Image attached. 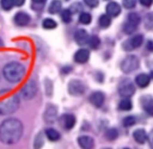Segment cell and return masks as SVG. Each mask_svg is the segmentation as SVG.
<instances>
[{
	"label": "cell",
	"instance_id": "obj_33",
	"mask_svg": "<svg viewBox=\"0 0 153 149\" xmlns=\"http://www.w3.org/2000/svg\"><path fill=\"white\" fill-rule=\"evenodd\" d=\"M0 3H1V7H2L3 10H10L13 7V2H12V0H1L0 1Z\"/></svg>",
	"mask_w": 153,
	"mask_h": 149
},
{
	"label": "cell",
	"instance_id": "obj_11",
	"mask_svg": "<svg viewBox=\"0 0 153 149\" xmlns=\"http://www.w3.org/2000/svg\"><path fill=\"white\" fill-rule=\"evenodd\" d=\"M56 115H58V110L56 107H54L53 105L48 106V108L46 109L44 115V119L47 123H53L56 119Z\"/></svg>",
	"mask_w": 153,
	"mask_h": 149
},
{
	"label": "cell",
	"instance_id": "obj_37",
	"mask_svg": "<svg viewBox=\"0 0 153 149\" xmlns=\"http://www.w3.org/2000/svg\"><path fill=\"white\" fill-rule=\"evenodd\" d=\"M12 2H13V6L21 7V6H23L24 4L25 0H12Z\"/></svg>",
	"mask_w": 153,
	"mask_h": 149
},
{
	"label": "cell",
	"instance_id": "obj_29",
	"mask_svg": "<svg viewBox=\"0 0 153 149\" xmlns=\"http://www.w3.org/2000/svg\"><path fill=\"white\" fill-rule=\"evenodd\" d=\"M79 22L82 24H84V25H88V24H90V22H91V15L89 14V13L84 12L79 16Z\"/></svg>",
	"mask_w": 153,
	"mask_h": 149
},
{
	"label": "cell",
	"instance_id": "obj_35",
	"mask_svg": "<svg viewBox=\"0 0 153 149\" xmlns=\"http://www.w3.org/2000/svg\"><path fill=\"white\" fill-rule=\"evenodd\" d=\"M85 3L90 8H96L99 4V0H84Z\"/></svg>",
	"mask_w": 153,
	"mask_h": 149
},
{
	"label": "cell",
	"instance_id": "obj_8",
	"mask_svg": "<svg viewBox=\"0 0 153 149\" xmlns=\"http://www.w3.org/2000/svg\"><path fill=\"white\" fill-rule=\"evenodd\" d=\"M142 41H143V37L141 35H136L130 39H128L127 41H125L123 44V48L126 51H131V50H135L140 47L142 44Z\"/></svg>",
	"mask_w": 153,
	"mask_h": 149
},
{
	"label": "cell",
	"instance_id": "obj_32",
	"mask_svg": "<svg viewBox=\"0 0 153 149\" xmlns=\"http://www.w3.org/2000/svg\"><path fill=\"white\" fill-rule=\"evenodd\" d=\"M105 135H106V137H108V139L114 140L115 138L117 137V135H118L117 130H116V129H110V130H108V132H106Z\"/></svg>",
	"mask_w": 153,
	"mask_h": 149
},
{
	"label": "cell",
	"instance_id": "obj_5",
	"mask_svg": "<svg viewBox=\"0 0 153 149\" xmlns=\"http://www.w3.org/2000/svg\"><path fill=\"white\" fill-rule=\"evenodd\" d=\"M37 91H38V87H37V83H36L35 80H30L24 85L23 89L21 90L20 95L22 98L26 99V101H30L33 97L37 94Z\"/></svg>",
	"mask_w": 153,
	"mask_h": 149
},
{
	"label": "cell",
	"instance_id": "obj_13",
	"mask_svg": "<svg viewBox=\"0 0 153 149\" xmlns=\"http://www.w3.org/2000/svg\"><path fill=\"white\" fill-rule=\"evenodd\" d=\"M30 15L27 14V13H25V12H19L14 16V22L19 26H25V25H27V24L30 23Z\"/></svg>",
	"mask_w": 153,
	"mask_h": 149
},
{
	"label": "cell",
	"instance_id": "obj_15",
	"mask_svg": "<svg viewBox=\"0 0 153 149\" xmlns=\"http://www.w3.org/2000/svg\"><path fill=\"white\" fill-rule=\"evenodd\" d=\"M75 40L79 46H84L89 41V36L88 32L85 29H78L75 32Z\"/></svg>",
	"mask_w": 153,
	"mask_h": 149
},
{
	"label": "cell",
	"instance_id": "obj_4",
	"mask_svg": "<svg viewBox=\"0 0 153 149\" xmlns=\"http://www.w3.org/2000/svg\"><path fill=\"white\" fill-rule=\"evenodd\" d=\"M139 67V59L135 55H128L122 61L121 69L125 73H129L134 70L138 69Z\"/></svg>",
	"mask_w": 153,
	"mask_h": 149
},
{
	"label": "cell",
	"instance_id": "obj_30",
	"mask_svg": "<svg viewBox=\"0 0 153 149\" xmlns=\"http://www.w3.org/2000/svg\"><path fill=\"white\" fill-rule=\"evenodd\" d=\"M44 145V134L42 133H39L35 138V142H34V147L35 148H40Z\"/></svg>",
	"mask_w": 153,
	"mask_h": 149
},
{
	"label": "cell",
	"instance_id": "obj_36",
	"mask_svg": "<svg viewBox=\"0 0 153 149\" xmlns=\"http://www.w3.org/2000/svg\"><path fill=\"white\" fill-rule=\"evenodd\" d=\"M140 3L144 7H150L153 3V0H140Z\"/></svg>",
	"mask_w": 153,
	"mask_h": 149
},
{
	"label": "cell",
	"instance_id": "obj_25",
	"mask_svg": "<svg viewBox=\"0 0 153 149\" xmlns=\"http://www.w3.org/2000/svg\"><path fill=\"white\" fill-rule=\"evenodd\" d=\"M144 27L148 30H153V12L147 14V16L144 18Z\"/></svg>",
	"mask_w": 153,
	"mask_h": 149
},
{
	"label": "cell",
	"instance_id": "obj_1",
	"mask_svg": "<svg viewBox=\"0 0 153 149\" xmlns=\"http://www.w3.org/2000/svg\"><path fill=\"white\" fill-rule=\"evenodd\" d=\"M23 134V124L15 118L4 120L0 126V142L6 145L18 143Z\"/></svg>",
	"mask_w": 153,
	"mask_h": 149
},
{
	"label": "cell",
	"instance_id": "obj_21",
	"mask_svg": "<svg viewBox=\"0 0 153 149\" xmlns=\"http://www.w3.org/2000/svg\"><path fill=\"white\" fill-rule=\"evenodd\" d=\"M46 136L51 142H56L60 139V133L56 129H47L46 130Z\"/></svg>",
	"mask_w": 153,
	"mask_h": 149
},
{
	"label": "cell",
	"instance_id": "obj_10",
	"mask_svg": "<svg viewBox=\"0 0 153 149\" xmlns=\"http://www.w3.org/2000/svg\"><path fill=\"white\" fill-rule=\"evenodd\" d=\"M75 122H76V120L73 115H63L60 118V124L65 130H71L75 126Z\"/></svg>",
	"mask_w": 153,
	"mask_h": 149
},
{
	"label": "cell",
	"instance_id": "obj_34",
	"mask_svg": "<svg viewBox=\"0 0 153 149\" xmlns=\"http://www.w3.org/2000/svg\"><path fill=\"white\" fill-rule=\"evenodd\" d=\"M137 0H123V6L126 9H133L136 7Z\"/></svg>",
	"mask_w": 153,
	"mask_h": 149
},
{
	"label": "cell",
	"instance_id": "obj_14",
	"mask_svg": "<svg viewBox=\"0 0 153 149\" xmlns=\"http://www.w3.org/2000/svg\"><path fill=\"white\" fill-rule=\"evenodd\" d=\"M74 59H75V62L79 63V64H84L89 59V51L86 49L78 50L75 53V55H74Z\"/></svg>",
	"mask_w": 153,
	"mask_h": 149
},
{
	"label": "cell",
	"instance_id": "obj_22",
	"mask_svg": "<svg viewBox=\"0 0 153 149\" xmlns=\"http://www.w3.org/2000/svg\"><path fill=\"white\" fill-rule=\"evenodd\" d=\"M61 8H62L61 1H59V0H53L52 2H51L50 7H49V12L52 13V14H56L61 10Z\"/></svg>",
	"mask_w": 153,
	"mask_h": 149
},
{
	"label": "cell",
	"instance_id": "obj_19",
	"mask_svg": "<svg viewBox=\"0 0 153 149\" xmlns=\"http://www.w3.org/2000/svg\"><path fill=\"white\" fill-rule=\"evenodd\" d=\"M142 107L148 114L153 115V99L150 96H144L141 99Z\"/></svg>",
	"mask_w": 153,
	"mask_h": 149
},
{
	"label": "cell",
	"instance_id": "obj_40",
	"mask_svg": "<svg viewBox=\"0 0 153 149\" xmlns=\"http://www.w3.org/2000/svg\"><path fill=\"white\" fill-rule=\"evenodd\" d=\"M34 3H37V4H44L46 2V0H33Z\"/></svg>",
	"mask_w": 153,
	"mask_h": 149
},
{
	"label": "cell",
	"instance_id": "obj_20",
	"mask_svg": "<svg viewBox=\"0 0 153 149\" xmlns=\"http://www.w3.org/2000/svg\"><path fill=\"white\" fill-rule=\"evenodd\" d=\"M136 83L140 88H146L150 83V77L146 75V73H140V75L136 77Z\"/></svg>",
	"mask_w": 153,
	"mask_h": 149
},
{
	"label": "cell",
	"instance_id": "obj_9",
	"mask_svg": "<svg viewBox=\"0 0 153 149\" xmlns=\"http://www.w3.org/2000/svg\"><path fill=\"white\" fill-rule=\"evenodd\" d=\"M86 91L85 84L79 80H72L68 83V92L72 95H82Z\"/></svg>",
	"mask_w": 153,
	"mask_h": 149
},
{
	"label": "cell",
	"instance_id": "obj_23",
	"mask_svg": "<svg viewBox=\"0 0 153 149\" xmlns=\"http://www.w3.org/2000/svg\"><path fill=\"white\" fill-rule=\"evenodd\" d=\"M118 107H120V109L121 110H130V109L133 108V104H131V102H130V99L128 98H124L122 99L121 102H120V104H118Z\"/></svg>",
	"mask_w": 153,
	"mask_h": 149
},
{
	"label": "cell",
	"instance_id": "obj_16",
	"mask_svg": "<svg viewBox=\"0 0 153 149\" xmlns=\"http://www.w3.org/2000/svg\"><path fill=\"white\" fill-rule=\"evenodd\" d=\"M78 144H79V146L84 149H91L94 147V139L92 137L90 136H87V135H84V136H80L78 138Z\"/></svg>",
	"mask_w": 153,
	"mask_h": 149
},
{
	"label": "cell",
	"instance_id": "obj_26",
	"mask_svg": "<svg viewBox=\"0 0 153 149\" xmlns=\"http://www.w3.org/2000/svg\"><path fill=\"white\" fill-rule=\"evenodd\" d=\"M61 18L64 23H70L72 21V11L70 9H65L62 11Z\"/></svg>",
	"mask_w": 153,
	"mask_h": 149
},
{
	"label": "cell",
	"instance_id": "obj_39",
	"mask_svg": "<svg viewBox=\"0 0 153 149\" xmlns=\"http://www.w3.org/2000/svg\"><path fill=\"white\" fill-rule=\"evenodd\" d=\"M147 48H148V50H150V51H153V42H152V41H148Z\"/></svg>",
	"mask_w": 153,
	"mask_h": 149
},
{
	"label": "cell",
	"instance_id": "obj_12",
	"mask_svg": "<svg viewBox=\"0 0 153 149\" xmlns=\"http://www.w3.org/2000/svg\"><path fill=\"white\" fill-rule=\"evenodd\" d=\"M89 101L92 105L96 106V107H101L104 103V94L102 92H94V93L89 96Z\"/></svg>",
	"mask_w": 153,
	"mask_h": 149
},
{
	"label": "cell",
	"instance_id": "obj_17",
	"mask_svg": "<svg viewBox=\"0 0 153 149\" xmlns=\"http://www.w3.org/2000/svg\"><path fill=\"white\" fill-rule=\"evenodd\" d=\"M106 13L110 16H117L121 13V7L116 2H110L106 6Z\"/></svg>",
	"mask_w": 153,
	"mask_h": 149
},
{
	"label": "cell",
	"instance_id": "obj_2",
	"mask_svg": "<svg viewBox=\"0 0 153 149\" xmlns=\"http://www.w3.org/2000/svg\"><path fill=\"white\" fill-rule=\"evenodd\" d=\"M2 73L4 78L8 81L14 83V82H18L23 79L24 75H25V67L20 63L12 62L4 66Z\"/></svg>",
	"mask_w": 153,
	"mask_h": 149
},
{
	"label": "cell",
	"instance_id": "obj_24",
	"mask_svg": "<svg viewBox=\"0 0 153 149\" xmlns=\"http://www.w3.org/2000/svg\"><path fill=\"white\" fill-rule=\"evenodd\" d=\"M99 24L101 27H109L111 25V16L109 14H103L99 18Z\"/></svg>",
	"mask_w": 153,
	"mask_h": 149
},
{
	"label": "cell",
	"instance_id": "obj_3",
	"mask_svg": "<svg viewBox=\"0 0 153 149\" xmlns=\"http://www.w3.org/2000/svg\"><path fill=\"white\" fill-rule=\"evenodd\" d=\"M20 99L18 96H11L0 102V116L11 115L18 110Z\"/></svg>",
	"mask_w": 153,
	"mask_h": 149
},
{
	"label": "cell",
	"instance_id": "obj_38",
	"mask_svg": "<svg viewBox=\"0 0 153 149\" xmlns=\"http://www.w3.org/2000/svg\"><path fill=\"white\" fill-rule=\"evenodd\" d=\"M149 142H150L151 147H152V148H153V131L151 132L150 134H149Z\"/></svg>",
	"mask_w": 153,
	"mask_h": 149
},
{
	"label": "cell",
	"instance_id": "obj_27",
	"mask_svg": "<svg viewBox=\"0 0 153 149\" xmlns=\"http://www.w3.org/2000/svg\"><path fill=\"white\" fill-rule=\"evenodd\" d=\"M88 43L92 49H98L99 46H100V39H99V37H97V36H91V37L89 38Z\"/></svg>",
	"mask_w": 153,
	"mask_h": 149
},
{
	"label": "cell",
	"instance_id": "obj_18",
	"mask_svg": "<svg viewBox=\"0 0 153 149\" xmlns=\"http://www.w3.org/2000/svg\"><path fill=\"white\" fill-rule=\"evenodd\" d=\"M134 138H135V140L138 144H144L148 139L147 133L142 129L136 130V131L134 132Z\"/></svg>",
	"mask_w": 153,
	"mask_h": 149
},
{
	"label": "cell",
	"instance_id": "obj_6",
	"mask_svg": "<svg viewBox=\"0 0 153 149\" xmlns=\"http://www.w3.org/2000/svg\"><path fill=\"white\" fill-rule=\"evenodd\" d=\"M140 16H139L137 13H130L128 16H127V22L125 24H124L123 26V30L126 34H133L134 32L136 30V28H137V26L139 25V23H140Z\"/></svg>",
	"mask_w": 153,
	"mask_h": 149
},
{
	"label": "cell",
	"instance_id": "obj_7",
	"mask_svg": "<svg viewBox=\"0 0 153 149\" xmlns=\"http://www.w3.org/2000/svg\"><path fill=\"white\" fill-rule=\"evenodd\" d=\"M118 93L123 97H130L135 93V87L129 80H124L118 85Z\"/></svg>",
	"mask_w": 153,
	"mask_h": 149
},
{
	"label": "cell",
	"instance_id": "obj_28",
	"mask_svg": "<svg viewBox=\"0 0 153 149\" xmlns=\"http://www.w3.org/2000/svg\"><path fill=\"white\" fill-rule=\"evenodd\" d=\"M42 26L46 29H53L56 27V23L51 18H46V20L42 22Z\"/></svg>",
	"mask_w": 153,
	"mask_h": 149
},
{
	"label": "cell",
	"instance_id": "obj_31",
	"mask_svg": "<svg viewBox=\"0 0 153 149\" xmlns=\"http://www.w3.org/2000/svg\"><path fill=\"white\" fill-rule=\"evenodd\" d=\"M135 123H136L135 117H131V116H129V117H126L125 119L123 120V124H124V126H126V128L133 126Z\"/></svg>",
	"mask_w": 153,
	"mask_h": 149
}]
</instances>
